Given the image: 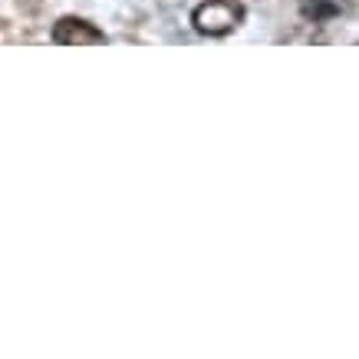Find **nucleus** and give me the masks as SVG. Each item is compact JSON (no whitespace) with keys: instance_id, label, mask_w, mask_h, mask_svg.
Segmentation results:
<instances>
[{"instance_id":"obj_1","label":"nucleus","mask_w":359,"mask_h":359,"mask_svg":"<svg viewBox=\"0 0 359 359\" xmlns=\"http://www.w3.org/2000/svg\"><path fill=\"white\" fill-rule=\"evenodd\" d=\"M241 20H244V7L238 0H205L191 13L195 30L205 36H228L231 30L241 27Z\"/></svg>"},{"instance_id":"obj_2","label":"nucleus","mask_w":359,"mask_h":359,"mask_svg":"<svg viewBox=\"0 0 359 359\" xmlns=\"http://www.w3.org/2000/svg\"><path fill=\"white\" fill-rule=\"evenodd\" d=\"M53 43L60 46H102L106 33L93 27V23L79 20V17H63L53 23Z\"/></svg>"},{"instance_id":"obj_3","label":"nucleus","mask_w":359,"mask_h":359,"mask_svg":"<svg viewBox=\"0 0 359 359\" xmlns=\"http://www.w3.org/2000/svg\"><path fill=\"white\" fill-rule=\"evenodd\" d=\"M297 11L310 23H327L339 17V4L337 0H297Z\"/></svg>"}]
</instances>
